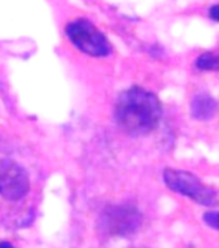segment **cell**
I'll list each match as a JSON object with an SVG mask.
<instances>
[{"mask_svg":"<svg viewBox=\"0 0 219 248\" xmlns=\"http://www.w3.org/2000/svg\"><path fill=\"white\" fill-rule=\"evenodd\" d=\"M162 116L159 97L141 87H131L120 94L115 105V120L125 133L145 136L158 128Z\"/></svg>","mask_w":219,"mask_h":248,"instance_id":"obj_1","label":"cell"},{"mask_svg":"<svg viewBox=\"0 0 219 248\" xmlns=\"http://www.w3.org/2000/svg\"><path fill=\"white\" fill-rule=\"evenodd\" d=\"M164 182L172 191L192 199L205 207L218 204V193L214 187L205 185L200 177L192 172L183 170L166 168L164 170Z\"/></svg>","mask_w":219,"mask_h":248,"instance_id":"obj_2","label":"cell"},{"mask_svg":"<svg viewBox=\"0 0 219 248\" xmlns=\"http://www.w3.org/2000/svg\"><path fill=\"white\" fill-rule=\"evenodd\" d=\"M66 34L73 46L92 57H106L111 46L102 32L88 19H75L66 26Z\"/></svg>","mask_w":219,"mask_h":248,"instance_id":"obj_3","label":"cell"},{"mask_svg":"<svg viewBox=\"0 0 219 248\" xmlns=\"http://www.w3.org/2000/svg\"><path fill=\"white\" fill-rule=\"evenodd\" d=\"M101 224L104 232L112 235H131L142 224V213L135 205H112L101 215Z\"/></svg>","mask_w":219,"mask_h":248,"instance_id":"obj_4","label":"cell"},{"mask_svg":"<svg viewBox=\"0 0 219 248\" xmlns=\"http://www.w3.org/2000/svg\"><path fill=\"white\" fill-rule=\"evenodd\" d=\"M30 190L29 174L18 163L11 159L0 160V195L15 202L26 197Z\"/></svg>","mask_w":219,"mask_h":248,"instance_id":"obj_5","label":"cell"},{"mask_svg":"<svg viewBox=\"0 0 219 248\" xmlns=\"http://www.w3.org/2000/svg\"><path fill=\"white\" fill-rule=\"evenodd\" d=\"M190 111L193 119L199 122H208L213 119L218 112V102L209 93H197L191 100Z\"/></svg>","mask_w":219,"mask_h":248,"instance_id":"obj_6","label":"cell"},{"mask_svg":"<svg viewBox=\"0 0 219 248\" xmlns=\"http://www.w3.org/2000/svg\"><path fill=\"white\" fill-rule=\"evenodd\" d=\"M195 66L200 71H218L219 54L213 53V52H204L196 58Z\"/></svg>","mask_w":219,"mask_h":248,"instance_id":"obj_7","label":"cell"},{"mask_svg":"<svg viewBox=\"0 0 219 248\" xmlns=\"http://www.w3.org/2000/svg\"><path fill=\"white\" fill-rule=\"evenodd\" d=\"M203 220L209 228L214 229V230H219V211H206L203 215Z\"/></svg>","mask_w":219,"mask_h":248,"instance_id":"obj_8","label":"cell"},{"mask_svg":"<svg viewBox=\"0 0 219 248\" xmlns=\"http://www.w3.org/2000/svg\"><path fill=\"white\" fill-rule=\"evenodd\" d=\"M209 17H210L213 21L219 22V4H216V5L210 7V9H209Z\"/></svg>","mask_w":219,"mask_h":248,"instance_id":"obj_9","label":"cell"},{"mask_svg":"<svg viewBox=\"0 0 219 248\" xmlns=\"http://www.w3.org/2000/svg\"><path fill=\"white\" fill-rule=\"evenodd\" d=\"M0 248H15L9 242H0Z\"/></svg>","mask_w":219,"mask_h":248,"instance_id":"obj_10","label":"cell"}]
</instances>
